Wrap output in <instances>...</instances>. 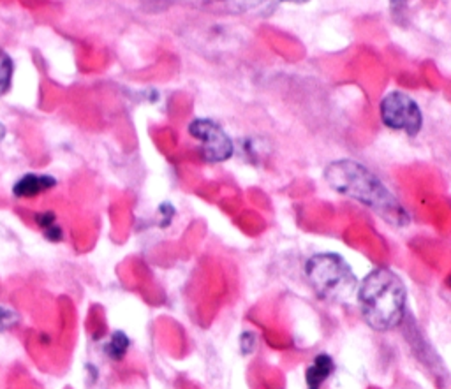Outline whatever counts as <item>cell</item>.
Listing matches in <instances>:
<instances>
[{
    "label": "cell",
    "mask_w": 451,
    "mask_h": 389,
    "mask_svg": "<svg viewBox=\"0 0 451 389\" xmlns=\"http://www.w3.org/2000/svg\"><path fill=\"white\" fill-rule=\"evenodd\" d=\"M324 178L335 192L365 204L389 224L396 228L409 224V215L402 203L367 166L351 158H341L326 166Z\"/></svg>",
    "instance_id": "obj_1"
},
{
    "label": "cell",
    "mask_w": 451,
    "mask_h": 389,
    "mask_svg": "<svg viewBox=\"0 0 451 389\" xmlns=\"http://www.w3.org/2000/svg\"><path fill=\"white\" fill-rule=\"evenodd\" d=\"M356 298L363 319L376 331L395 330L406 315V284L389 268L372 269L358 284Z\"/></svg>",
    "instance_id": "obj_2"
},
{
    "label": "cell",
    "mask_w": 451,
    "mask_h": 389,
    "mask_svg": "<svg viewBox=\"0 0 451 389\" xmlns=\"http://www.w3.org/2000/svg\"><path fill=\"white\" fill-rule=\"evenodd\" d=\"M305 277L314 293L331 303L349 300L358 289V279L353 268L335 252L312 255L305 262Z\"/></svg>",
    "instance_id": "obj_3"
},
{
    "label": "cell",
    "mask_w": 451,
    "mask_h": 389,
    "mask_svg": "<svg viewBox=\"0 0 451 389\" xmlns=\"http://www.w3.org/2000/svg\"><path fill=\"white\" fill-rule=\"evenodd\" d=\"M381 120L393 131L416 136L423 125V115L413 97L404 92H389L381 100Z\"/></svg>",
    "instance_id": "obj_4"
},
{
    "label": "cell",
    "mask_w": 451,
    "mask_h": 389,
    "mask_svg": "<svg viewBox=\"0 0 451 389\" xmlns=\"http://www.w3.org/2000/svg\"><path fill=\"white\" fill-rule=\"evenodd\" d=\"M189 134L201 143V153L207 162H224L234 153L233 141L214 120L198 118L190 122Z\"/></svg>",
    "instance_id": "obj_5"
},
{
    "label": "cell",
    "mask_w": 451,
    "mask_h": 389,
    "mask_svg": "<svg viewBox=\"0 0 451 389\" xmlns=\"http://www.w3.org/2000/svg\"><path fill=\"white\" fill-rule=\"evenodd\" d=\"M55 178L46 175H25L23 178L18 180L13 187V194L16 197H35L41 192H46L52 187H55Z\"/></svg>",
    "instance_id": "obj_6"
},
{
    "label": "cell",
    "mask_w": 451,
    "mask_h": 389,
    "mask_svg": "<svg viewBox=\"0 0 451 389\" xmlns=\"http://www.w3.org/2000/svg\"><path fill=\"white\" fill-rule=\"evenodd\" d=\"M335 372V361L328 354H317L305 372L307 389H321L328 377Z\"/></svg>",
    "instance_id": "obj_7"
},
{
    "label": "cell",
    "mask_w": 451,
    "mask_h": 389,
    "mask_svg": "<svg viewBox=\"0 0 451 389\" xmlns=\"http://www.w3.org/2000/svg\"><path fill=\"white\" fill-rule=\"evenodd\" d=\"M35 222L39 224V228L45 229L46 233V238L52 241H57L62 238V231H60V228L57 226V221H55V214H52V211H46V214H39L38 217H35Z\"/></svg>",
    "instance_id": "obj_8"
},
{
    "label": "cell",
    "mask_w": 451,
    "mask_h": 389,
    "mask_svg": "<svg viewBox=\"0 0 451 389\" xmlns=\"http://www.w3.org/2000/svg\"><path fill=\"white\" fill-rule=\"evenodd\" d=\"M13 60L9 59L7 53H4L0 50V95L7 92L11 85V79H13Z\"/></svg>",
    "instance_id": "obj_9"
},
{
    "label": "cell",
    "mask_w": 451,
    "mask_h": 389,
    "mask_svg": "<svg viewBox=\"0 0 451 389\" xmlns=\"http://www.w3.org/2000/svg\"><path fill=\"white\" fill-rule=\"evenodd\" d=\"M129 349V338L124 333H115L108 344L106 351L113 359H122Z\"/></svg>",
    "instance_id": "obj_10"
},
{
    "label": "cell",
    "mask_w": 451,
    "mask_h": 389,
    "mask_svg": "<svg viewBox=\"0 0 451 389\" xmlns=\"http://www.w3.org/2000/svg\"><path fill=\"white\" fill-rule=\"evenodd\" d=\"M226 2L236 11H252L261 7L263 4L268 2V0H226Z\"/></svg>",
    "instance_id": "obj_11"
},
{
    "label": "cell",
    "mask_w": 451,
    "mask_h": 389,
    "mask_svg": "<svg viewBox=\"0 0 451 389\" xmlns=\"http://www.w3.org/2000/svg\"><path fill=\"white\" fill-rule=\"evenodd\" d=\"M16 320H18L16 312L9 310V308L6 307H0V331L13 327L14 324H16Z\"/></svg>",
    "instance_id": "obj_12"
},
{
    "label": "cell",
    "mask_w": 451,
    "mask_h": 389,
    "mask_svg": "<svg viewBox=\"0 0 451 389\" xmlns=\"http://www.w3.org/2000/svg\"><path fill=\"white\" fill-rule=\"evenodd\" d=\"M406 4H407V0H389V6H392V9H402Z\"/></svg>",
    "instance_id": "obj_13"
},
{
    "label": "cell",
    "mask_w": 451,
    "mask_h": 389,
    "mask_svg": "<svg viewBox=\"0 0 451 389\" xmlns=\"http://www.w3.org/2000/svg\"><path fill=\"white\" fill-rule=\"evenodd\" d=\"M280 2H290V4H307L310 0H280Z\"/></svg>",
    "instance_id": "obj_14"
}]
</instances>
